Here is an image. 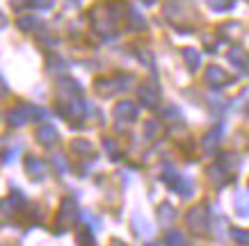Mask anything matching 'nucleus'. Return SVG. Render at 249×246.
I'll return each instance as SVG.
<instances>
[{"label":"nucleus","instance_id":"c756f323","mask_svg":"<svg viewBox=\"0 0 249 246\" xmlns=\"http://www.w3.org/2000/svg\"><path fill=\"white\" fill-rule=\"evenodd\" d=\"M18 153V148H14V150H5V162H12V157Z\"/></svg>","mask_w":249,"mask_h":246},{"label":"nucleus","instance_id":"7ed1b4c3","mask_svg":"<svg viewBox=\"0 0 249 246\" xmlns=\"http://www.w3.org/2000/svg\"><path fill=\"white\" fill-rule=\"evenodd\" d=\"M172 7H176V12L174 9H165V14L169 21H174L176 25H183V21L185 18H192V7H190L188 0H167Z\"/></svg>","mask_w":249,"mask_h":246},{"label":"nucleus","instance_id":"ddd939ff","mask_svg":"<svg viewBox=\"0 0 249 246\" xmlns=\"http://www.w3.org/2000/svg\"><path fill=\"white\" fill-rule=\"evenodd\" d=\"M25 171L30 173L35 180H44L46 178L44 160H39V157H28V160H25Z\"/></svg>","mask_w":249,"mask_h":246},{"label":"nucleus","instance_id":"c85d7f7f","mask_svg":"<svg viewBox=\"0 0 249 246\" xmlns=\"http://www.w3.org/2000/svg\"><path fill=\"white\" fill-rule=\"evenodd\" d=\"M9 203H14V205H18V208H23V205H28V201L23 198L21 192H12V196H9Z\"/></svg>","mask_w":249,"mask_h":246},{"label":"nucleus","instance_id":"6ab92c4d","mask_svg":"<svg viewBox=\"0 0 249 246\" xmlns=\"http://www.w3.org/2000/svg\"><path fill=\"white\" fill-rule=\"evenodd\" d=\"M71 153H78V155H94V146H91L87 139H76L71 142Z\"/></svg>","mask_w":249,"mask_h":246},{"label":"nucleus","instance_id":"473e14b6","mask_svg":"<svg viewBox=\"0 0 249 246\" xmlns=\"http://www.w3.org/2000/svg\"><path fill=\"white\" fill-rule=\"evenodd\" d=\"M146 246H160V244H146Z\"/></svg>","mask_w":249,"mask_h":246},{"label":"nucleus","instance_id":"cd10ccee","mask_svg":"<svg viewBox=\"0 0 249 246\" xmlns=\"http://www.w3.org/2000/svg\"><path fill=\"white\" fill-rule=\"evenodd\" d=\"M28 5L32 9H51L53 7V0H28Z\"/></svg>","mask_w":249,"mask_h":246},{"label":"nucleus","instance_id":"7c9ffc66","mask_svg":"<svg viewBox=\"0 0 249 246\" xmlns=\"http://www.w3.org/2000/svg\"><path fill=\"white\" fill-rule=\"evenodd\" d=\"M110 246H126V244H121L119 239H112V244H110Z\"/></svg>","mask_w":249,"mask_h":246},{"label":"nucleus","instance_id":"6e6552de","mask_svg":"<svg viewBox=\"0 0 249 246\" xmlns=\"http://www.w3.org/2000/svg\"><path fill=\"white\" fill-rule=\"evenodd\" d=\"M208 176H211V180L215 182V185L222 187V185H227V182H231L233 171H231L229 166H224L222 162H217V164H213L211 169H208Z\"/></svg>","mask_w":249,"mask_h":246},{"label":"nucleus","instance_id":"9b49d317","mask_svg":"<svg viewBox=\"0 0 249 246\" xmlns=\"http://www.w3.org/2000/svg\"><path fill=\"white\" fill-rule=\"evenodd\" d=\"M137 105L133 100H121V103L114 105V116L117 119H124V121H135L137 119Z\"/></svg>","mask_w":249,"mask_h":246},{"label":"nucleus","instance_id":"a211bd4d","mask_svg":"<svg viewBox=\"0 0 249 246\" xmlns=\"http://www.w3.org/2000/svg\"><path fill=\"white\" fill-rule=\"evenodd\" d=\"M133 228H135V232L140 235V237H142V235H144V237H149V235L153 232L151 224H149V221H146L144 216H140V214L133 216Z\"/></svg>","mask_w":249,"mask_h":246},{"label":"nucleus","instance_id":"f8f14e48","mask_svg":"<svg viewBox=\"0 0 249 246\" xmlns=\"http://www.w3.org/2000/svg\"><path fill=\"white\" fill-rule=\"evenodd\" d=\"M169 187H172L174 192H178V196H183V198H190V196H192V192H195L192 180L185 178V176H176V178L169 182Z\"/></svg>","mask_w":249,"mask_h":246},{"label":"nucleus","instance_id":"2eb2a0df","mask_svg":"<svg viewBox=\"0 0 249 246\" xmlns=\"http://www.w3.org/2000/svg\"><path fill=\"white\" fill-rule=\"evenodd\" d=\"M181 55H183V60H185L190 71H196V68L201 66V55H199L196 48H183Z\"/></svg>","mask_w":249,"mask_h":246},{"label":"nucleus","instance_id":"bb28decb","mask_svg":"<svg viewBox=\"0 0 249 246\" xmlns=\"http://www.w3.org/2000/svg\"><path fill=\"white\" fill-rule=\"evenodd\" d=\"M37 25V18L35 16H25V18H21L18 21V28H21L23 32H32V28Z\"/></svg>","mask_w":249,"mask_h":246},{"label":"nucleus","instance_id":"f03ea898","mask_svg":"<svg viewBox=\"0 0 249 246\" xmlns=\"http://www.w3.org/2000/svg\"><path fill=\"white\" fill-rule=\"evenodd\" d=\"M128 82H133V78L130 75H126V78H98L96 82H94V89H96L98 96H103V98H110L114 96L117 91L121 89L119 84H128Z\"/></svg>","mask_w":249,"mask_h":246},{"label":"nucleus","instance_id":"20e7f679","mask_svg":"<svg viewBox=\"0 0 249 246\" xmlns=\"http://www.w3.org/2000/svg\"><path fill=\"white\" fill-rule=\"evenodd\" d=\"M78 219V208L73 198H64L60 205V216H57V228H64V226L73 224Z\"/></svg>","mask_w":249,"mask_h":246},{"label":"nucleus","instance_id":"393cba45","mask_svg":"<svg viewBox=\"0 0 249 246\" xmlns=\"http://www.w3.org/2000/svg\"><path fill=\"white\" fill-rule=\"evenodd\" d=\"M208 5L213 9H217V12H227V9H231L233 0H208Z\"/></svg>","mask_w":249,"mask_h":246},{"label":"nucleus","instance_id":"dca6fc26","mask_svg":"<svg viewBox=\"0 0 249 246\" xmlns=\"http://www.w3.org/2000/svg\"><path fill=\"white\" fill-rule=\"evenodd\" d=\"M235 212L240 216H249V189H240L235 194Z\"/></svg>","mask_w":249,"mask_h":246},{"label":"nucleus","instance_id":"f257e3e1","mask_svg":"<svg viewBox=\"0 0 249 246\" xmlns=\"http://www.w3.org/2000/svg\"><path fill=\"white\" fill-rule=\"evenodd\" d=\"M185 224H188V228L195 232V235H206V232H208V224H211V219H208V214H206L204 203L190 210L188 216H185Z\"/></svg>","mask_w":249,"mask_h":246},{"label":"nucleus","instance_id":"39448f33","mask_svg":"<svg viewBox=\"0 0 249 246\" xmlns=\"http://www.w3.org/2000/svg\"><path fill=\"white\" fill-rule=\"evenodd\" d=\"M137 96H140L144 107H149V110H153V107L160 105V91L156 89L153 84H142V87L137 89Z\"/></svg>","mask_w":249,"mask_h":246},{"label":"nucleus","instance_id":"0eeeda50","mask_svg":"<svg viewBox=\"0 0 249 246\" xmlns=\"http://www.w3.org/2000/svg\"><path fill=\"white\" fill-rule=\"evenodd\" d=\"M7 121H9V126H16V128L30 123V121H32L30 105H18V107H14V110L7 114Z\"/></svg>","mask_w":249,"mask_h":246},{"label":"nucleus","instance_id":"9d476101","mask_svg":"<svg viewBox=\"0 0 249 246\" xmlns=\"http://www.w3.org/2000/svg\"><path fill=\"white\" fill-rule=\"evenodd\" d=\"M219 139H222V128H213L211 132L204 134L201 139V148L206 155H215V150L219 148Z\"/></svg>","mask_w":249,"mask_h":246},{"label":"nucleus","instance_id":"b1692460","mask_svg":"<svg viewBox=\"0 0 249 246\" xmlns=\"http://www.w3.org/2000/svg\"><path fill=\"white\" fill-rule=\"evenodd\" d=\"M219 32H222L224 37H231V34H238V32H240V25H238V23H222V25H219Z\"/></svg>","mask_w":249,"mask_h":246},{"label":"nucleus","instance_id":"aec40b11","mask_svg":"<svg viewBox=\"0 0 249 246\" xmlns=\"http://www.w3.org/2000/svg\"><path fill=\"white\" fill-rule=\"evenodd\" d=\"M165 246H185V235L178 230H169L165 235Z\"/></svg>","mask_w":249,"mask_h":246},{"label":"nucleus","instance_id":"1a4fd4ad","mask_svg":"<svg viewBox=\"0 0 249 246\" xmlns=\"http://www.w3.org/2000/svg\"><path fill=\"white\" fill-rule=\"evenodd\" d=\"M37 142L41 144V146H55V144L60 142V132L55 130V126H51V123H44V126H39L37 130Z\"/></svg>","mask_w":249,"mask_h":246},{"label":"nucleus","instance_id":"423d86ee","mask_svg":"<svg viewBox=\"0 0 249 246\" xmlns=\"http://www.w3.org/2000/svg\"><path fill=\"white\" fill-rule=\"evenodd\" d=\"M206 82L211 84V87H224V84H229L231 82V75L224 71V68H219V66H208L206 68V73H204Z\"/></svg>","mask_w":249,"mask_h":246},{"label":"nucleus","instance_id":"412c9836","mask_svg":"<svg viewBox=\"0 0 249 246\" xmlns=\"http://www.w3.org/2000/svg\"><path fill=\"white\" fill-rule=\"evenodd\" d=\"M128 18H130V25H133L135 30H142L144 25H146V18L137 12V7H128Z\"/></svg>","mask_w":249,"mask_h":246},{"label":"nucleus","instance_id":"4468645a","mask_svg":"<svg viewBox=\"0 0 249 246\" xmlns=\"http://www.w3.org/2000/svg\"><path fill=\"white\" fill-rule=\"evenodd\" d=\"M229 60H231V64L238 68H242V71H247L249 66V55L245 48H240V46H233L231 50H229Z\"/></svg>","mask_w":249,"mask_h":246},{"label":"nucleus","instance_id":"a878e982","mask_svg":"<svg viewBox=\"0 0 249 246\" xmlns=\"http://www.w3.org/2000/svg\"><path fill=\"white\" fill-rule=\"evenodd\" d=\"M103 148H106V153H107V155H112L114 160L119 157V146H117V142H114V139H106V142H103Z\"/></svg>","mask_w":249,"mask_h":246},{"label":"nucleus","instance_id":"2f4dec72","mask_svg":"<svg viewBox=\"0 0 249 246\" xmlns=\"http://www.w3.org/2000/svg\"><path fill=\"white\" fill-rule=\"evenodd\" d=\"M144 5H156V0H142Z\"/></svg>","mask_w":249,"mask_h":246},{"label":"nucleus","instance_id":"5701e85b","mask_svg":"<svg viewBox=\"0 0 249 246\" xmlns=\"http://www.w3.org/2000/svg\"><path fill=\"white\" fill-rule=\"evenodd\" d=\"M78 244L80 246H96L94 244V232L87 228V230H80L78 232Z\"/></svg>","mask_w":249,"mask_h":246},{"label":"nucleus","instance_id":"f3484780","mask_svg":"<svg viewBox=\"0 0 249 246\" xmlns=\"http://www.w3.org/2000/svg\"><path fill=\"white\" fill-rule=\"evenodd\" d=\"M176 219V210H174V205H169V203H160L158 208V221L162 226H169Z\"/></svg>","mask_w":249,"mask_h":246},{"label":"nucleus","instance_id":"4be33fe9","mask_svg":"<svg viewBox=\"0 0 249 246\" xmlns=\"http://www.w3.org/2000/svg\"><path fill=\"white\" fill-rule=\"evenodd\" d=\"M231 239H233L235 244H242L247 246L249 244V230H242V228H231Z\"/></svg>","mask_w":249,"mask_h":246}]
</instances>
